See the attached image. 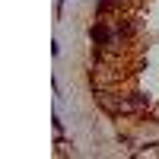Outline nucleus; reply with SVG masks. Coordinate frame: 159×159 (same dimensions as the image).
I'll return each mask as SVG.
<instances>
[{
	"instance_id": "obj_1",
	"label": "nucleus",
	"mask_w": 159,
	"mask_h": 159,
	"mask_svg": "<svg viewBox=\"0 0 159 159\" xmlns=\"http://www.w3.org/2000/svg\"><path fill=\"white\" fill-rule=\"evenodd\" d=\"M111 32L105 29V25H92V42H108Z\"/></svg>"
},
{
	"instance_id": "obj_2",
	"label": "nucleus",
	"mask_w": 159,
	"mask_h": 159,
	"mask_svg": "<svg viewBox=\"0 0 159 159\" xmlns=\"http://www.w3.org/2000/svg\"><path fill=\"white\" fill-rule=\"evenodd\" d=\"M130 105H134V108H147V105H150V99L143 96V92H134V96H130Z\"/></svg>"
},
{
	"instance_id": "obj_3",
	"label": "nucleus",
	"mask_w": 159,
	"mask_h": 159,
	"mask_svg": "<svg viewBox=\"0 0 159 159\" xmlns=\"http://www.w3.org/2000/svg\"><path fill=\"white\" fill-rule=\"evenodd\" d=\"M111 3H115V0H99V10H108Z\"/></svg>"
}]
</instances>
